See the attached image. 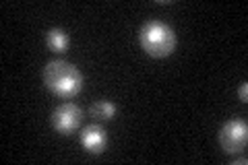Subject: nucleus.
Returning <instances> with one entry per match:
<instances>
[{"mask_svg": "<svg viewBox=\"0 0 248 165\" xmlns=\"http://www.w3.org/2000/svg\"><path fill=\"white\" fill-rule=\"evenodd\" d=\"M44 83L60 97H75L83 89V75L71 62L52 60L44 68Z\"/></svg>", "mask_w": 248, "mask_h": 165, "instance_id": "1", "label": "nucleus"}, {"mask_svg": "<svg viewBox=\"0 0 248 165\" xmlns=\"http://www.w3.org/2000/svg\"><path fill=\"white\" fill-rule=\"evenodd\" d=\"M143 50L153 58H166L176 50V33L164 21H147L139 31Z\"/></svg>", "mask_w": 248, "mask_h": 165, "instance_id": "2", "label": "nucleus"}, {"mask_svg": "<svg viewBox=\"0 0 248 165\" xmlns=\"http://www.w3.org/2000/svg\"><path fill=\"white\" fill-rule=\"evenodd\" d=\"M248 143V126L242 120H230L219 130V145L226 153H240L244 151Z\"/></svg>", "mask_w": 248, "mask_h": 165, "instance_id": "3", "label": "nucleus"}, {"mask_svg": "<svg viewBox=\"0 0 248 165\" xmlns=\"http://www.w3.org/2000/svg\"><path fill=\"white\" fill-rule=\"evenodd\" d=\"M81 118H83L81 107L68 101V104H62V105H58L56 109H54L52 124H54V128H56L60 135H71L73 130L79 128Z\"/></svg>", "mask_w": 248, "mask_h": 165, "instance_id": "4", "label": "nucleus"}, {"mask_svg": "<svg viewBox=\"0 0 248 165\" xmlns=\"http://www.w3.org/2000/svg\"><path fill=\"white\" fill-rule=\"evenodd\" d=\"M108 143V136H106V130L99 126V124H91L81 132V145L85 147V151H89L93 155L102 153L106 149Z\"/></svg>", "mask_w": 248, "mask_h": 165, "instance_id": "5", "label": "nucleus"}, {"mask_svg": "<svg viewBox=\"0 0 248 165\" xmlns=\"http://www.w3.org/2000/svg\"><path fill=\"white\" fill-rule=\"evenodd\" d=\"M46 44H48V48L52 52H64L68 48V35L62 29L54 27L48 31V35H46Z\"/></svg>", "mask_w": 248, "mask_h": 165, "instance_id": "6", "label": "nucleus"}, {"mask_svg": "<svg viewBox=\"0 0 248 165\" xmlns=\"http://www.w3.org/2000/svg\"><path fill=\"white\" fill-rule=\"evenodd\" d=\"M91 112L95 118H99V120H112V118L116 116V105L112 104V101L102 99V101H95V104H93Z\"/></svg>", "mask_w": 248, "mask_h": 165, "instance_id": "7", "label": "nucleus"}, {"mask_svg": "<svg viewBox=\"0 0 248 165\" xmlns=\"http://www.w3.org/2000/svg\"><path fill=\"white\" fill-rule=\"evenodd\" d=\"M238 95H240V101H248V85L246 83H242V87H240V91H238Z\"/></svg>", "mask_w": 248, "mask_h": 165, "instance_id": "8", "label": "nucleus"}, {"mask_svg": "<svg viewBox=\"0 0 248 165\" xmlns=\"http://www.w3.org/2000/svg\"><path fill=\"white\" fill-rule=\"evenodd\" d=\"M234 163H246V157H236V159H234Z\"/></svg>", "mask_w": 248, "mask_h": 165, "instance_id": "9", "label": "nucleus"}]
</instances>
